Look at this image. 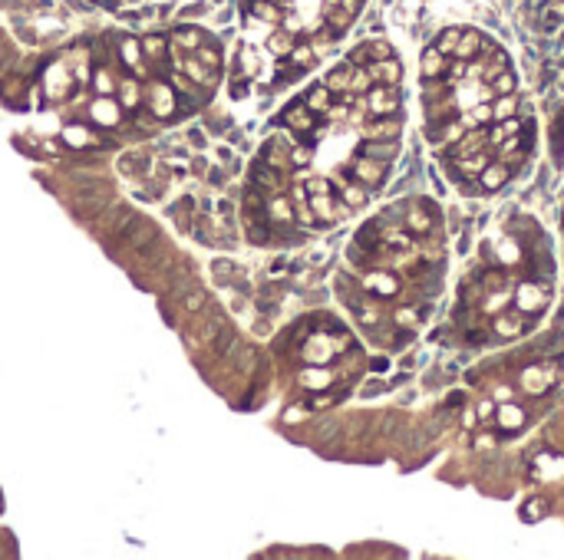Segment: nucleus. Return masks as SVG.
<instances>
[{"label":"nucleus","mask_w":564,"mask_h":560,"mask_svg":"<svg viewBox=\"0 0 564 560\" xmlns=\"http://www.w3.org/2000/svg\"><path fill=\"white\" fill-rule=\"evenodd\" d=\"M155 241H159V227L149 218H136V214L113 234V244H119L125 250H139V254H149L155 248Z\"/></svg>","instance_id":"obj_1"},{"label":"nucleus","mask_w":564,"mask_h":560,"mask_svg":"<svg viewBox=\"0 0 564 560\" xmlns=\"http://www.w3.org/2000/svg\"><path fill=\"white\" fill-rule=\"evenodd\" d=\"M129 218H132V208H125L123 201H106V205H102V214L96 218V227L106 231V234H116Z\"/></svg>","instance_id":"obj_2"},{"label":"nucleus","mask_w":564,"mask_h":560,"mask_svg":"<svg viewBox=\"0 0 564 560\" xmlns=\"http://www.w3.org/2000/svg\"><path fill=\"white\" fill-rule=\"evenodd\" d=\"M149 168H152V159L146 155V152H125L123 159H119V172L123 175H149Z\"/></svg>","instance_id":"obj_3"},{"label":"nucleus","mask_w":564,"mask_h":560,"mask_svg":"<svg viewBox=\"0 0 564 560\" xmlns=\"http://www.w3.org/2000/svg\"><path fill=\"white\" fill-rule=\"evenodd\" d=\"M152 112L155 115H172V109H175V99H172V89L165 86V83H152Z\"/></svg>","instance_id":"obj_4"},{"label":"nucleus","mask_w":564,"mask_h":560,"mask_svg":"<svg viewBox=\"0 0 564 560\" xmlns=\"http://www.w3.org/2000/svg\"><path fill=\"white\" fill-rule=\"evenodd\" d=\"M93 122H100V125H119V102L113 99H96L93 102Z\"/></svg>","instance_id":"obj_5"},{"label":"nucleus","mask_w":564,"mask_h":560,"mask_svg":"<svg viewBox=\"0 0 564 560\" xmlns=\"http://www.w3.org/2000/svg\"><path fill=\"white\" fill-rule=\"evenodd\" d=\"M235 339H238V333H235L231 326H218L212 333V353L214 356H228L231 346H235Z\"/></svg>","instance_id":"obj_6"},{"label":"nucleus","mask_w":564,"mask_h":560,"mask_svg":"<svg viewBox=\"0 0 564 560\" xmlns=\"http://www.w3.org/2000/svg\"><path fill=\"white\" fill-rule=\"evenodd\" d=\"M191 211H195V201L188 198V195H185V198H178V205H172V208H169V214L178 221V227H182V231H191Z\"/></svg>","instance_id":"obj_7"},{"label":"nucleus","mask_w":564,"mask_h":560,"mask_svg":"<svg viewBox=\"0 0 564 560\" xmlns=\"http://www.w3.org/2000/svg\"><path fill=\"white\" fill-rule=\"evenodd\" d=\"M301 383L307 389H327L330 383H334V373H330V369H304Z\"/></svg>","instance_id":"obj_8"},{"label":"nucleus","mask_w":564,"mask_h":560,"mask_svg":"<svg viewBox=\"0 0 564 560\" xmlns=\"http://www.w3.org/2000/svg\"><path fill=\"white\" fill-rule=\"evenodd\" d=\"M119 96H123V106H129V109H136L139 106V83H132V79H123L119 83Z\"/></svg>","instance_id":"obj_9"},{"label":"nucleus","mask_w":564,"mask_h":560,"mask_svg":"<svg viewBox=\"0 0 564 560\" xmlns=\"http://www.w3.org/2000/svg\"><path fill=\"white\" fill-rule=\"evenodd\" d=\"M63 138H66L70 145H76V149H79V145H93V136H89L86 129H79V125H70V129L63 132Z\"/></svg>","instance_id":"obj_10"},{"label":"nucleus","mask_w":564,"mask_h":560,"mask_svg":"<svg viewBox=\"0 0 564 560\" xmlns=\"http://www.w3.org/2000/svg\"><path fill=\"white\" fill-rule=\"evenodd\" d=\"M499 422L505 425V429H515V425L525 422V415H522V409H515V406H505V409L499 412Z\"/></svg>","instance_id":"obj_11"},{"label":"nucleus","mask_w":564,"mask_h":560,"mask_svg":"<svg viewBox=\"0 0 564 560\" xmlns=\"http://www.w3.org/2000/svg\"><path fill=\"white\" fill-rule=\"evenodd\" d=\"M142 50H146V56H149V60H162V56H165V40L149 37L146 43H142Z\"/></svg>","instance_id":"obj_12"},{"label":"nucleus","mask_w":564,"mask_h":560,"mask_svg":"<svg viewBox=\"0 0 564 560\" xmlns=\"http://www.w3.org/2000/svg\"><path fill=\"white\" fill-rule=\"evenodd\" d=\"M205 300H208V294H205V290H191V294L185 297V310H191V313L201 310V307H205Z\"/></svg>","instance_id":"obj_13"},{"label":"nucleus","mask_w":564,"mask_h":560,"mask_svg":"<svg viewBox=\"0 0 564 560\" xmlns=\"http://www.w3.org/2000/svg\"><path fill=\"white\" fill-rule=\"evenodd\" d=\"M93 83H96V89H100L102 96H109V89H113V76L106 73V70H96V79H93Z\"/></svg>","instance_id":"obj_14"},{"label":"nucleus","mask_w":564,"mask_h":560,"mask_svg":"<svg viewBox=\"0 0 564 560\" xmlns=\"http://www.w3.org/2000/svg\"><path fill=\"white\" fill-rule=\"evenodd\" d=\"M123 60H125V63H132V70H136V63H139V47L132 43V40H125V43H123Z\"/></svg>","instance_id":"obj_15"},{"label":"nucleus","mask_w":564,"mask_h":560,"mask_svg":"<svg viewBox=\"0 0 564 560\" xmlns=\"http://www.w3.org/2000/svg\"><path fill=\"white\" fill-rule=\"evenodd\" d=\"M188 138H191V142H195V145H205V136H201L198 129H191V132H188Z\"/></svg>","instance_id":"obj_16"},{"label":"nucleus","mask_w":564,"mask_h":560,"mask_svg":"<svg viewBox=\"0 0 564 560\" xmlns=\"http://www.w3.org/2000/svg\"><path fill=\"white\" fill-rule=\"evenodd\" d=\"M218 159H221V162H235V159H231V152H228L225 145H221V149H218Z\"/></svg>","instance_id":"obj_17"}]
</instances>
